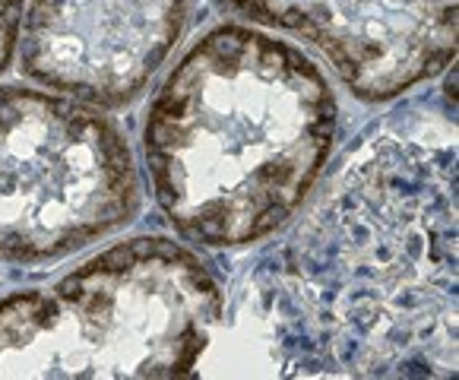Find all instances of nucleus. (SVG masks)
<instances>
[{"label":"nucleus","mask_w":459,"mask_h":380,"mask_svg":"<svg viewBox=\"0 0 459 380\" xmlns=\"http://www.w3.org/2000/svg\"><path fill=\"white\" fill-rule=\"evenodd\" d=\"M250 285L285 371L456 374L450 105H409L361 134Z\"/></svg>","instance_id":"1"},{"label":"nucleus","mask_w":459,"mask_h":380,"mask_svg":"<svg viewBox=\"0 0 459 380\" xmlns=\"http://www.w3.org/2000/svg\"><path fill=\"white\" fill-rule=\"evenodd\" d=\"M336 136L339 99L301 48L219 22L159 82L140 140L171 229L206 251H241L298 216Z\"/></svg>","instance_id":"2"},{"label":"nucleus","mask_w":459,"mask_h":380,"mask_svg":"<svg viewBox=\"0 0 459 380\" xmlns=\"http://www.w3.org/2000/svg\"><path fill=\"white\" fill-rule=\"evenodd\" d=\"M225 292L175 238L136 235L51 289L0 298V377H187Z\"/></svg>","instance_id":"3"},{"label":"nucleus","mask_w":459,"mask_h":380,"mask_svg":"<svg viewBox=\"0 0 459 380\" xmlns=\"http://www.w3.org/2000/svg\"><path fill=\"white\" fill-rule=\"evenodd\" d=\"M140 206V168L115 117L70 95L0 86V263L64 260Z\"/></svg>","instance_id":"4"},{"label":"nucleus","mask_w":459,"mask_h":380,"mask_svg":"<svg viewBox=\"0 0 459 380\" xmlns=\"http://www.w3.org/2000/svg\"><path fill=\"white\" fill-rule=\"evenodd\" d=\"M216 7L311 45L365 105L393 102L456 57V0H216Z\"/></svg>","instance_id":"5"},{"label":"nucleus","mask_w":459,"mask_h":380,"mask_svg":"<svg viewBox=\"0 0 459 380\" xmlns=\"http://www.w3.org/2000/svg\"><path fill=\"white\" fill-rule=\"evenodd\" d=\"M194 0H29L20 70L101 111L136 102L190 22Z\"/></svg>","instance_id":"6"},{"label":"nucleus","mask_w":459,"mask_h":380,"mask_svg":"<svg viewBox=\"0 0 459 380\" xmlns=\"http://www.w3.org/2000/svg\"><path fill=\"white\" fill-rule=\"evenodd\" d=\"M26 0H0V73L13 64Z\"/></svg>","instance_id":"7"}]
</instances>
